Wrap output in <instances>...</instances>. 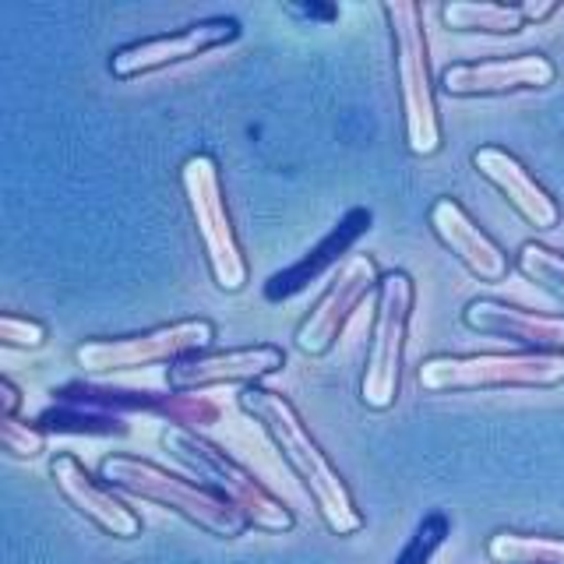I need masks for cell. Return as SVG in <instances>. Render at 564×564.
Masks as SVG:
<instances>
[{"label":"cell","instance_id":"6da1fadb","mask_svg":"<svg viewBox=\"0 0 564 564\" xmlns=\"http://www.w3.org/2000/svg\"><path fill=\"white\" fill-rule=\"evenodd\" d=\"M237 405L254 423H261V431L269 434V441L279 448V455L286 458L293 476L304 484V490L311 494V501L317 508V516H322V522L332 529V533L335 536L360 533L364 529L360 508L352 501L343 473L332 466L328 452L317 445V437L311 434L304 416L296 413V405L282 392H272V388H261V384H243L237 395Z\"/></svg>","mask_w":564,"mask_h":564},{"label":"cell","instance_id":"7a4b0ae2","mask_svg":"<svg viewBox=\"0 0 564 564\" xmlns=\"http://www.w3.org/2000/svg\"><path fill=\"white\" fill-rule=\"evenodd\" d=\"M99 476L106 480V487L131 494L138 501L163 505L173 516L198 525L202 533L216 540H240L247 533V519L234 505H226L219 494H212L205 484H191L184 476L149 463V458L123 455V452L106 455L99 463Z\"/></svg>","mask_w":564,"mask_h":564},{"label":"cell","instance_id":"3957f363","mask_svg":"<svg viewBox=\"0 0 564 564\" xmlns=\"http://www.w3.org/2000/svg\"><path fill=\"white\" fill-rule=\"evenodd\" d=\"M381 14L388 22V32H392L405 149L413 155H434L441 149V117L434 99L431 43L427 29H423V8L416 0H384Z\"/></svg>","mask_w":564,"mask_h":564},{"label":"cell","instance_id":"277c9868","mask_svg":"<svg viewBox=\"0 0 564 564\" xmlns=\"http://www.w3.org/2000/svg\"><path fill=\"white\" fill-rule=\"evenodd\" d=\"M159 441H163V448L184 469L198 476L212 494H219L226 505H234L247 519V525L261 529V533H290L296 525L293 511L282 505L272 490H264L234 455H226L216 445V441L202 437L194 427H176V423H170Z\"/></svg>","mask_w":564,"mask_h":564},{"label":"cell","instance_id":"5b68a950","mask_svg":"<svg viewBox=\"0 0 564 564\" xmlns=\"http://www.w3.org/2000/svg\"><path fill=\"white\" fill-rule=\"evenodd\" d=\"M181 191L187 198L194 234L202 240V251L208 261L212 282L223 293H240L247 286V258L237 237V226L229 219L226 191L219 163L208 152L184 159L181 166Z\"/></svg>","mask_w":564,"mask_h":564},{"label":"cell","instance_id":"8992f818","mask_svg":"<svg viewBox=\"0 0 564 564\" xmlns=\"http://www.w3.org/2000/svg\"><path fill=\"white\" fill-rule=\"evenodd\" d=\"M423 392H487V388H557L564 352H437L416 367Z\"/></svg>","mask_w":564,"mask_h":564},{"label":"cell","instance_id":"52a82bcc","mask_svg":"<svg viewBox=\"0 0 564 564\" xmlns=\"http://www.w3.org/2000/svg\"><path fill=\"white\" fill-rule=\"evenodd\" d=\"M416 304V286L410 272H388L378 286V311L370 349L360 375V402L370 413H388L402 392V364L410 343V317Z\"/></svg>","mask_w":564,"mask_h":564},{"label":"cell","instance_id":"ba28073f","mask_svg":"<svg viewBox=\"0 0 564 564\" xmlns=\"http://www.w3.org/2000/svg\"><path fill=\"white\" fill-rule=\"evenodd\" d=\"M216 325L208 317H187V322L159 325L120 339H88L75 346V364L85 375H120V370H141L155 364H173L191 352H208L216 343Z\"/></svg>","mask_w":564,"mask_h":564},{"label":"cell","instance_id":"9c48e42d","mask_svg":"<svg viewBox=\"0 0 564 564\" xmlns=\"http://www.w3.org/2000/svg\"><path fill=\"white\" fill-rule=\"evenodd\" d=\"M381 286V272L370 254H349L339 275L328 282L325 296L311 307V314L296 325V349L304 357H328L343 339L349 317L360 311L364 300Z\"/></svg>","mask_w":564,"mask_h":564},{"label":"cell","instance_id":"30bf717a","mask_svg":"<svg viewBox=\"0 0 564 564\" xmlns=\"http://www.w3.org/2000/svg\"><path fill=\"white\" fill-rule=\"evenodd\" d=\"M243 35L237 18H205V22H194L181 32H170V35H155V40H138L120 46L113 57H110V75L120 82H131L141 75H155L170 64H184L202 57V53H212L219 46H234Z\"/></svg>","mask_w":564,"mask_h":564},{"label":"cell","instance_id":"8fae6325","mask_svg":"<svg viewBox=\"0 0 564 564\" xmlns=\"http://www.w3.org/2000/svg\"><path fill=\"white\" fill-rule=\"evenodd\" d=\"M57 402H75V405H93V410L106 413H155L166 416L176 427H208V423L219 420V405L208 402L202 395H187V392H173V395H159V392H141V388H113V384H96V381H70L64 388H53Z\"/></svg>","mask_w":564,"mask_h":564},{"label":"cell","instance_id":"7c38bea8","mask_svg":"<svg viewBox=\"0 0 564 564\" xmlns=\"http://www.w3.org/2000/svg\"><path fill=\"white\" fill-rule=\"evenodd\" d=\"M557 67L543 53H516V57H494L473 64H452L441 70V93L448 99H487L508 93H529V88L554 85Z\"/></svg>","mask_w":564,"mask_h":564},{"label":"cell","instance_id":"4fadbf2b","mask_svg":"<svg viewBox=\"0 0 564 564\" xmlns=\"http://www.w3.org/2000/svg\"><path fill=\"white\" fill-rule=\"evenodd\" d=\"M286 367V352L279 346H243L226 352H191L166 367V381L173 392H198L212 384H258L261 378Z\"/></svg>","mask_w":564,"mask_h":564},{"label":"cell","instance_id":"5bb4252c","mask_svg":"<svg viewBox=\"0 0 564 564\" xmlns=\"http://www.w3.org/2000/svg\"><path fill=\"white\" fill-rule=\"evenodd\" d=\"M50 480L57 487L61 498L78 511L85 522H93L113 540H138L141 536V516L120 501L113 487H102L93 473H88L75 455H57L50 463Z\"/></svg>","mask_w":564,"mask_h":564},{"label":"cell","instance_id":"9a60e30c","mask_svg":"<svg viewBox=\"0 0 564 564\" xmlns=\"http://www.w3.org/2000/svg\"><path fill=\"white\" fill-rule=\"evenodd\" d=\"M463 325L476 335H494L522 346V352H564V314H536L505 300H469Z\"/></svg>","mask_w":564,"mask_h":564},{"label":"cell","instance_id":"2e32d148","mask_svg":"<svg viewBox=\"0 0 564 564\" xmlns=\"http://www.w3.org/2000/svg\"><path fill=\"white\" fill-rule=\"evenodd\" d=\"M473 170L484 176L490 187L505 194V202L533 229H554L561 223V205L546 191L519 155H511L501 145H480L473 152Z\"/></svg>","mask_w":564,"mask_h":564},{"label":"cell","instance_id":"e0dca14e","mask_svg":"<svg viewBox=\"0 0 564 564\" xmlns=\"http://www.w3.org/2000/svg\"><path fill=\"white\" fill-rule=\"evenodd\" d=\"M427 223L434 229V237L448 247L473 279L490 282V286H498V282L508 279L511 261L501 251V243L487 237L455 198H437L427 212Z\"/></svg>","mask_w":564,"mask_h":564},{"label":"cell","instance_id":"ac0fdd59","mask_svg":"<svg viewBox=\"0 0 564 564\" xmlns=\"http://www.w3.org/2000/svg\"><path fill=\"white\" fill-rule=\"evenodd\" d=\"M370 223H375L370 208H349L346 216L335 223L304 258L286 264L282 272L269 275V282H264V290H261L264 300H269V304H286V300L300 296V293L311 286V282H317L328 269H335V264H339V258L349 251L352 243L370 234Z\"/></svg>","mask_w":564,"mask_h":564},{"label":"cell","instance_id":"d6986e66","mask_svg":"<svg viewBox=\"0 0 564 564\" xmlns=\"http://www.w3.org/2000/svg\"><path fill=\"white\" fill-rule=\"evenodd\" d=\"M441 22L452 32L516 35L525 29L519 4H490V0H448L441 4Z\"/></svg>","mask_w":564,"mask_h":564},{"label":"cell","instance_id":"ffe728a7","mask_svg":"<svg viewBox=\"0 0 564 564\" xmlns=\"http://www.w3.org/2000/svg\"><path fill=\"white\" fill-rule=\"evenodd\" d=\"M487 557L494 564H564V540L498 529L487 540Z\"/></svg>","mask_w":564,"mask_h":564},{"label":"cell","instance_id":"44dd1931","mask_svg":"<svg viewBox=\"0 0 564 564\" xmlns=\"http://www.w3.org/2000/svg\"><path fill=\"white\" fill-rule=\"evenodd\" d=\"M35 423H40L46 434L50 431H61V434H128V423H123L117 413L93 410V405H75V402H57Z\"/></svg>","mask_w":564,"mask_h":564},{"label":"cell","instance_id":"7402d4cb","mask_svg":"<svg viewBox=\"0 0 564 564\" xmlns=\"http://www.w3.org/2000/svg\"><path fill=\"white\" fill-rule=\"evenodd\" d=\"M516 269L536 282V290H543L546 296H554L557 304H564V254L551 251L546 243L525 240L516 254Z\"/></svg>","mask_w":564,"mask_h":564},{"label":"cell","instance_id":"603a6c76","mask_svg":"<svg viewBox=\"0 0 564 564\" xmlns=\"http://www.w3.org/2000/svg\"><path fill=\"white\" fill-rule=\"evenodd\" d=\"M448 536H452V519L445 516V511H431V516H423V522L416 525L410 543L399 551L395 564H431Z\"/></svg>","mask_w":564,"mask_h":564},{"label":"cell","instance_id":"cb8c5ba5","mask_svg":"<svg viewBox=\"0 0 564 564\" xmlns=\"http://www.w3.org/2000/svg\"><path fill=\"white\" fill-rule=\"evenodd\" d=\"M50 434L40 427V423H25L18 416H0V448H4L11 458H22V463H32L46 452Z\"/></svg>","mask_w":564,"mask_h":564},{"label":"cell","instance_id":"d4e9b609","mask_svg":"<svg viewBox=\"0 0 564 564\" xmlns=\"http://www.w3.org/2000/svg\"><path fill=\"white\" fill-rule=\"evenodd\" d=\"M50 339V328L43 322H35V317H22V314H0V346L8 349H43Z\"/></svg>","mask_w":564,"mask_h":564},{"label":"cell","instance_id":"484cf974","mask_svg":"<svg viewBox=\"0 0 564 564\" xmlns=\"http://www.w3.org/2000/svg\"><path fill=\"white\" fill-rule=\"evenodd\" d=\"M286 11L293 18H307V22H335V18H339V8L335 4H286Z\"/></svg>","mask_w":564,"mask_h":564},{"label":"cell","instance_id":"4316f807","mask_svg":"<svg viewBox=\"0 0 564 564\" xmlns=\"http://www.w3.org/2000/svg\"><path fill=\"white\" fill-rule=\"evenodd\" d=\"M557 0H522L519 4V11H522V18H525V25L533 22V25H540V22H546V18H554L557 14Z\"/></svg>","mask_w":564,"mask_h":564},{"label":"cell","instance_id":"83f0119b","mask_svg":"<svg viewBox=\"0 0 564 564\" xmlns=\"http://www.w3.org/2000/svg\"><path fill=\"white\" fill-rule=\"evenodd\" d=\"M22 410V392L11 378H0V416H18Z\"/></svg>","mask_w":564,"mask_h":564}]
</instances>
